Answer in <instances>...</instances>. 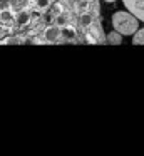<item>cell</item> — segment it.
Here are the masks:
<instances>
[{
  "mask_svg": "<svg viewBox=\"0 0 144 156\" xmlns=\"http://www.w3.org/2000/svg\"><path fill=\"white\" fill-rule=\"evenodd\" d=\"M112 27L122 35H134L139 30V19L132 12H116L112 15Z\"/></svg>",
  "mask_w": 144,
  "mask_h": 156,
  "instance_id": "6da1fadb",
  "label": "cell"
},
{
  "mask_svg": "<svg viewBox=\"0 0 144 156\" xmlns=\"http://www.w3.org/2000/svg\"><path fill=\"white\" fill-rule=\"evenodd\" d=\"M126 9H129V12H132L139 20L144 22V0H122Z\"/></svg>",
  "mask_w": 144,
  "mask_h": 156,
  "instance_id": "7a4b0ae2",
  "label": "cell"
},
{
  "mask_svg": "<svg viewBox=\"0 0 144 156\" xmlns=\"http://www.w3.org/2000/svg\"><path fill=\"white\" fill-rule=\"evenodd\" d=\"M59 35H62L60 34V29L59 27H49L45 30V39L49 42H54V41H57L59 39Z\"/></svg>",
  "mask_w": 144,
  "mask_h": 156,
  "instance_id": "3957f363",
  "label": "cell"
},
{
  "mask_svg": "<svg viewBox=\"0 0 144 156\" xmlns=\"http://www.w3.org/2000/svg\"><path fill=\"white\" fill-rule=\"evenodd\" d=\"M107 42H109L111 45H119L122 44V34L117 30H112L109 35H107Z\"/></svg>",
  "mask_w": 144,
  "mask_h": 156,
  "instance_id": "277c9868",
  "label": "cell"
},
{
  "mask_svg": "<svg viewBox=\"0 0 144 156\" xmlns=\"http://www.w3.org/2000/svg\"><path fill=\"white\" fill-rule=\"evenodd\" d=\"M132 42H134V44H137V45L144 44V29H139V30L132 35Z\"/></svg>",
  "mask_w": 144,
  "mask_h": 156,
  "instance_id": "5b68a950",
  "label": "cell"
},
{
  "mask_svg": "<svg viewBox=\"0 0 144 156\" xmlns=\"http://www.w3.org/2000/svg\"><path fill=\"white\" fill-rule=\"evenodd\" d=\"M60 34H62L65 39H69V41H72V39L76 37V30H74L72 27H62V30H60Z\"/></svg>",
  "mask_w": 144,
  "mask_h": 156,
  "instance_id": "8992f818",
  "label": "cell"
},
{
  "mask_svg": "<svg viewBox=\"0 0 144 156\" xmlns=\"http://www.w3.org/2000/svg\"><path fill=\"white\" fill-rule=\"evenodd\" d=\"M29 14H27V12H20L19 14V17H17V22H19L20 25H23V24H27V22H29Z\"/></svg>",
  "mask_w": 144,
  "mask_h": 156,
  "instance_id": "52a82bcc",
  "label": "cell"
},
{
  "mask_svg": "<svg viewBox=\"0 0 144 156\" xmlns=\"http://www.w3.org/2000/svg\"><path fill=\"white\" fill-rule=\"evenodd\" d=\"M0 19H2L3 22H12V20H13V15L10 14L9 10H3L2 14H0Z\"/></svg>",
  "mask_w": 144,
  "mask_h": 156,
  "instance_id": "ba28073f",
  "label": "cell"
},
{
  "mask_svg": "<svg viewBox=\"0 0 144 156\" xmlns=\"http://www.w3.org/2000/svg\"><path fill=\"white\" fill-rule=\"evenodd\" d=\"M80 24L82 25H90V22H92V17H90L89 14H84V15H80Z\"/></svg>",
  "mask_w": 144,
  "mask_h": 156,
  "instance_id": "9c48e42d",
  "label": "cell"
},
{
  "mask_svg": "<svg viewBox=\"0 0 144 156\" xmlns=\"http://www.w3.org/2000/svg\"><path fill=\"white\" fill-rule=\"evenodd\" d=\"M50 4V0H37V7L39 9H47Z\"/></svg>",
  "mask_w": 144,
  "mask_h": 156,
  "instance_id": "30bf717a",
  "label": "cell"
},
{
  "mask_svg": "<svg viewBox=\"0 0 144 156\" xmlns=\"http://www.w3.org/2000/svg\"><path fill=\"white\" fill-rule=\"evenodd\" d=\"M57 24H59V25H64V17H59V19H57Z\"/></svg>",
  "mask_w": 144,
  "mask_h": 156,
  "instance_id": "8fae6325",
  "label": "cell"
},
{
  "mask_svg": "<svg viewBox=\"0 0 144 156\" xmlns=\"http://www.w3.org/2000/svg\"><path fill=\"white\" fill-rule=\"evenodd\" d=\"M104 2H107V4H112V2H116V0H104Z\"/></svg>",
  "mask_w": 144,
  "mask_h": 156,
  "instance_id": "7c38bea8",
  "label": "cell"
}]
</instances>
